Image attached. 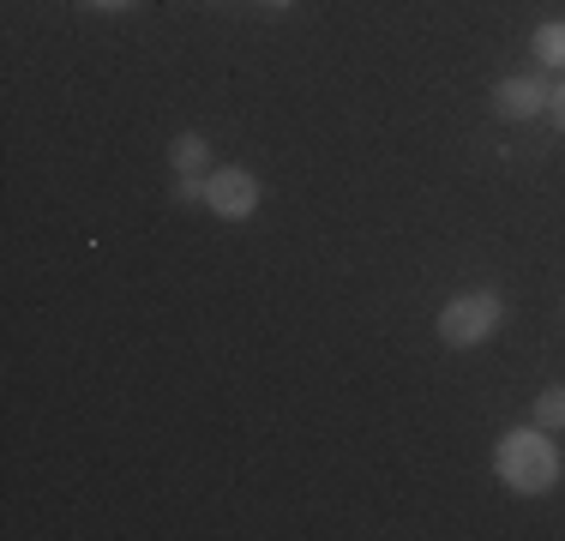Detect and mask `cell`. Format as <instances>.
<instances>
[{
	"instance_id": "obj_5",
	"label": "cell",
	"mask_w": 565,
	"mask_h": 541,
	"mask_svg": "<svg viewBox=\"0 0 565 541\" xmlns=\"http://www.w3.org/2000/svg\"><path fill=\"white\" fill-rule=\"evenodd\" d=\"M169 169H174V174H211L217 162H211V145L199 139V132H174V145H169Z\"/></svg>"
},
{
	"instance_id": "obj_6",
	"label": "cell",
	"mask_w": 565,
	"mask_h": 541,
	"mask_svg": "<svg viewBox=\"0 0 565 541\" xmlns=\"http://www.w3.org/2000/svg\"><path fill=\"white\" fill-rule=\"evenodd\" d=\"M530 49H535V61H542V66H559V73H565V19H547V24H535Z\"/></svg>"
},
{
	"instance_id": "obj_1",
	"label": "cell",
	"mask_w": 565,
	"mask_h": 541,
	"mask_svg": "<svg viewBox=\"0 0 565 541\" xmlns=\"http://www.w3.org/2000/svg\"><path fill=\"white\" fill-rule=\"evenodd\" d=\"M493 469H500V481L511 487L518 499H542L554 494L559 481V452L554 439H547V427H505V439L493 445Z\"/></svg>"
},
{
	"instance_id": "obj_11",
	"label": "cell",
	"mask_w": 565,
	"mask_h": 541,
	"mask_svg": "<svg viewBox=\"0 0 565 541\" xmlns=\"http://www.w3.org/2000/svg\"><path fill=\"white\" fill-rule=\"evenodd\" d=\"M259 7H271V12H289V7H295V0H259Z\"/></svg>"
},
{
	"instance_id": "obj_8",
	"label": "cell",
	"mask_w": 565,
	"mask_h": 541,
	"mask_svg": "<svg viewBox=\"0 0 565 541\" xmlns=\"http://www.w3.org/2000/svg\"><path fill=\"white\" fill-rule=\"evenodd\" d=\"M205 181L211 174H174V205H205Z\"/></svg>"
},
{
	"instance_id": "obj_2",
	"label": "cell",
	"mask_w": 565,
	"mask_h": 541,
	"mask_svg": "<svg viewBox=\"0 0 565 541\" xmlns=\"http://www.w3.org/2000/svg\"><path fill=\"white\" fill-rule=\"evenodd\" d=\"M505 325V301L493 289H469V295H457V301L439 307V343L446 349H476V343H488L493 331Z\"/></svg>"
},
{
	"instance_id": "obj_9",
	"label": "cell",
	"mask_w": 565,
	"mask_h": 541,
	"mask_svg": "<svg viewBox=\"0 0 565 541\" xmlns=\"http://www.w3.org/2000/svg\"><path fill=\"white\" fill-rule=\"evenodd\" d=\"M547 115H554V127L565 132V78H559L554 91H547Z\"/></svg>"
},
{
	"instance_id": "obj_10",
	"label": "cell",
	"mask_w": 565,
	"mask_h": 541,
	"mask_svg": "<svg viewBox=\"0 0 565 541\" xmlns=\"http://www.w3.org/2000/svg\"><path fill=\"white\" fill-rule=\"evenodd\" d=\"M85 7H97V12H127V7H139V0H85Z\"/></svg>"
},
{
	"instance_id": "obj_7",
	"label": "cell",
	"mask_w": 565,
	"mask_h": 541,
	"mask_svg": "<svg viewBox=\"0 0 565 541\" xmlns=\"http://www.w3.org/2000/svg\"><path fill=\"white\" fill-rule=\"evenodd\" d=\"M530 422H535V427H547V433H565V385H547L542 397H535Z\"/></svg>"
},
{
	"instance_id": "obj_4",
	"label": "cell",
	"mask_w": 565,
	"mask_h": 541,
	"mask_svg": "<svg viewBox=\"0 0 565 541\" xmlns=\"http://www.w3.org/2000/svg\"><path fill=\"white\" fill-rule=\"evenodd\" d=\"M493 115L500 120H535V115H547V85L542 78H500L493 85Z\"/></svg>"
},
{
	"instance_id": "obj_3",
	"label": "cell",
	"mask_w": 565,
	"mask_h": 541,
	"mask_svg": "<svg viewBox=\"0 0 565 541\" xmlns=\"http://www.w3.org/2000/svg\"><path fill=\"white\" fill-rule=\"evenodd\" d=\"M205 205L217 211L223 223H247V216L259 211V181H253V169H241V162H223V169H211Z\"/></svg>"
}]
</instances>
